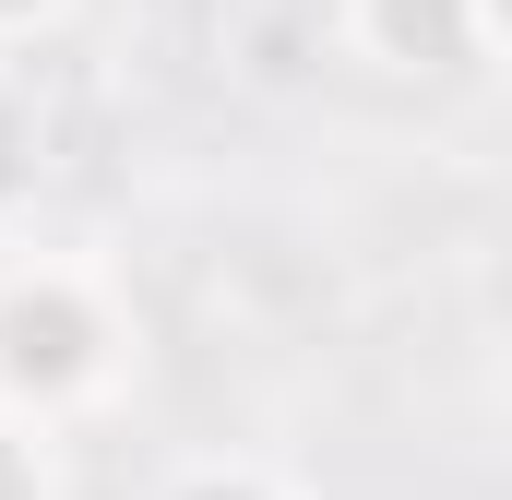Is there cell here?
Wrapping results in <instances>:
<instances>
[{"label": "cell", "instance_id": "6da1fadb", "mask_svg": "<svg viewBox=\"0 0 512 500\" xmlns=\"http://www.w3.org/2000/svg\"><path fill=\"white\" fill-rule=\"evenodd\" d=\"M131 298L84 250H12L0 262V405L36 429H84L131 393Z\"/></svg>", "mask_w": 512, "mask_h": 500}, {"label": "cell", "instance_id": "7a4b0ae2", "mask_svg": "<svg viewBox=\"0 0 512 500\" xmlns=\"http://www.w3.org/2000/svg\"><path fill=\"white\" fill-rule=\"evenodd\" d=\"M346 48L370 72H489L501 0H346Z\"/></svg>", "mask_w": 512, "mask_h": 500}, {"label": "cell", "instance_id": "3957f363", "mask_svg": "<svg viewBox=\"0 0 512 500\" xmlns=\"http://www.w3.org/2000/svg\"><path fill=\"white\" fill-rule=\"evenodd\" d=\"M36 191H48V108H36V84L0 60V250L24 239Z\"/></svg>", "mask_w": 512, "mask_h": 500}, {"label": "cell", "instance_id": "277c9868", "mask_svg": "<svg viewBox=\"0 0 512 500\" xmlns=\"http://www.w3.org/2000/svg\"><path fill=\"white\" fill-rule=\"evenodd\" d=\"M0 500H72L60 429H36V417H12V405H0Z\"/></svg>", "mask_w": 512, "mask_h": 500}, {"label": "cell", "instance_id": "5b68a950", "mask_svg": "<svg viewBox=\"0 0 512 500\" xmlns=\"http://www.w3.org/2000/svg\"><path fill=\"white\" fill-rule=\"evenodd\" d=\"M155 500H298L274 465H251V453H203V465H179Z\"/></svg>", "mask_w": 512, "mask_h": 500}, {"label": "cell", "instance_id": "8992f818", "mask_svg": "<svg viewBox=\"0 0 512 500\" xmlns=\"http://www.w3.org/2000/svg\"><path fill=\"white\" fill-rule=\"evenodd\" d=\"M72 12H84V0H0V60H12V48H36V36H60Z\"/></svg>", "mask_w": 512, "mask_h": 500}]
</instances>
